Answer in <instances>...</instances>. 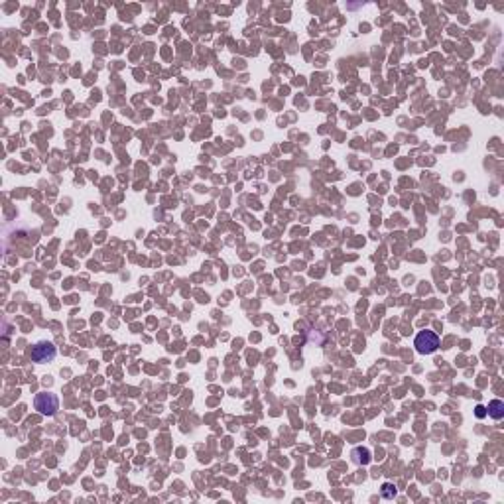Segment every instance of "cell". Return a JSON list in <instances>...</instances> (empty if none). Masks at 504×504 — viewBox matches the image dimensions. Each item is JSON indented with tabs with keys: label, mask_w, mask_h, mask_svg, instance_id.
Masks as SVG:
<instances>
[{
	"label": "cell",
	"mask_w": 504,
	"mask_h": 504,
	"mask_svg": "<svg viewBox=\"0 0 504 504\" xmlns=\"http://www.w3.org/2000/svg\"><path fill=\"white\" fill-rule=\"evenodd\" d=\"M414 347L420 355H431L439 349V337L433 331H420L414 339Z\"/></svg>",
	"instance_id": "cell-1"
},
{
	"label": "cell",
	"mask_w": 504,
	"mask_h": 504,
	"mask_svg": "<svg viewBox=\"0 0 504 504\" xmlns=\"http://www.w3.org/2000/svg\"><path fill=\"white\" fill-rule=\"evenodd\" d=\"M56 357V347L52 343H38L34 349H32V359L36 363H47Z\"/></svg>",
	"instance_id": "cell-2"
},
{
	"label": "cell",
	"mask_w": 504,
	"mask_h": 504,
	"mask_svg": "<svg viewBox=\"0 0 504 504\" xmlns=\"http://www.w3.org/2000/svg\"><path fill=\"white\" fill-rule=\"evenodd\" d=\"M58 404H59L58 398L54 394H39L38 398H36V410H39L41 414H47V416L56 414Z\"/></svg>",
	"instance_id": "cell-3"
},
{
	"label": "cell",
	"mask_w": 504,
	"mask_h": 504,
	"mask_svg": "<svg viewBox=\"0 0 504 504\" xmlns=\"http://www.w3.org/2000/svg\"><path fill=\"white\" fill-rule=\"evenodd\" d=\"M488 416L490 418H494V420H500L504 416V404L500 400H492L490 404H488Z\"/></svg>",
	"instance_id": "cell-4"
},
{
	"label": "cell",
	"mask_w": 504,
	"mask_h": 504,
	"mask_svg": "<svg viewBox=\"0 0 504 504\" xmlns=\"http://www.w3.org/2000/svg\"><path fill=\"white\" fill-rule=\"evenodd\" d=\"M382 496L388 498V500H390V498H394V496H396V486L390 485V483L382 485Z\"/></svg>",
	"instance_id": "cell-5"
},
{
	"label": "cell",
	"mask_w": 504,
	"mask_h": 504,
	"mask_svg": "<svg viewBox=\"0 0 504 504\" xmlns=\"http://www.w3.org/2000/svg\"><path fill=\"white\" fill-rule=\"evenodd\" d=\"M477 416H479V418H483V416H485V408L477 406Z\"/></svg>",
	"instance_id": "cell-6"
}]
</instances>
